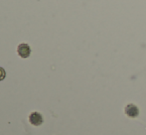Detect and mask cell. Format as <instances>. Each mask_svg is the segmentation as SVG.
Here are the masks:
<instances>
[{"mask_svg":"<svg viewBox=\"0 0 146 135\" xmlns=\"http://www.w3.org/2000/svg\"><path fill=\"white\" fill-rule=\"evenodd\" d=\"M17 54L19 55V57L23 59H26L30 56L31 54V48L28 44L26 43H22V44H19L17 47Z\"/></svg>","mask_w":146,"mask_h":135,"instance_id":"obj_1","label":"cell"},{"mask_svg":"<svg viewBox=\"0 0 146 135\" xmlns=\"http://www.w3.org/2000/svg\"><path fill=\"white\" fill-rule=\"evenodd\" d=\"M29 121L32 125L34 126H40L43 123V117L42 114L39 112H32L29 115Z\"/></svg>","mask_w":146,"mask_h":135,"instance_id":"obj_2","label":"cell"},{"mask_svg":"<svg viewBox=\"0 0 146 135\" xmlns=\"http://www.w3.org/2000/svg\"><path fill=\"white\" fill-rule=\"evenodd\" d=\"M125 112H126L127 115L130 116V117H135V116L138 114V108L135 105H133V104H129V105H127L126 108H125Z\"/></svg>","mask_w":146,"mask_h":135,"instance_id":"obj_3","label":"cell"},{"mask_svg":"<svg viewBox=\"0 0 146 135\" xmlns=\"http://www.w3.org/2000/svg\"><path fill=\"white\" fill-rule=\"evenodd\" d=\"M5 77H6V71H5V69H4L3 68L0 67V81H3V79H5Z\"/></svg>","mask_w":146,"mask_h":135,"instance_id":"obj_4","label":"cell"}]
</instances>
